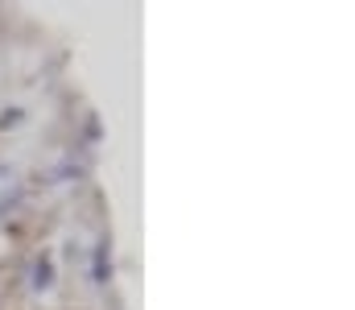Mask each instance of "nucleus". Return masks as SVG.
I'll return each instance as SVG.
<instances>
[{
    "label": "nucleus",
    "mask_w": 355,
    "mask_h": 310,
    "mask_svg": "<svg viewBox=\"0 0 355 310\" xmlns=\"http://www.w3.org/2000/svg\"><path fill=\"white\" fill-rule=\"evenodd\" d=\"M95 282H99V286L107 282V244H103V248L95 252Z\"/></svg>",
    "instance_id": "f03ea898"
},
{
    "label": "nucleus",
    "mask_w": 355,
    "mask_h": 310,
    "mask_svg": "<svg viewBox=\"0 0 355 310\" xmlns=\"http://www.w3.org/2000/svg\"><path fill=\"white\" fill-rule=\"evenodd\" d=\"M50 282H54V265H50V257H42V261L33 265V286H37V290H46Z\"/></svg>",
    "instance_id": "f257e3e1"
}]
</instances>
